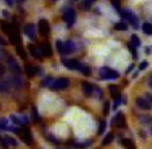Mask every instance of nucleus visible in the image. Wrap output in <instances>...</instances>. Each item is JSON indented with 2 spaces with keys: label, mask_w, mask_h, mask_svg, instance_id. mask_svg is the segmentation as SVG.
I'll list each match as a JSON object with an SVG mask.
<instances>
[{
  "label": "nucleus",
  "mask_w": 152,
  "mask_h": 149,
  "mask_svg": "<svg viewBox=\"0 0 152 149\" xmlns=\"http://www.w3.org/2000/svg\"><path fill=\"white\" fill-rule=\"evenodd\" d=\"M128 50L131 51V54H132L133 59H137V51H136V46H133L131 42L128 43Z\"/></svg>",
  "instance_id": "nucleus-32"
},
{
  "label": "nucleus",
  "mask_w": 152,
  "mask_h": 149,
  "mask_svg": "<svg viewBox=\"0 0 152 149\" xmlns=\"http://www.w3.org/2000/svg\"><path fill=\"white\" fill-rule=\"evenodd\" d=\"M57 51L63 55V42L61 40H57Z\"/></svg>",
  "instance_id": "nucleus-36"
},
{
  "label": "nucleus",
  "mask_w": 152,
  "mask_h": 149,
  "mask_svg": "<svg viewBox=\"0 0 152 149\" xmlns=\"http://www.w3.org/2000/svg\"><path fill=\"white\" fill-rule=\"evenodd\" d=\"M38 30H39V34L42 36L47 38L50 35V24L46 19H40L39 23H38Z\"/></svg>",
  "instance_id": "nucleus-6"
},
{
  "label": "nucleus",
  "mask_w": 152,
  "mask_h": 149,
  "mask_svg": "<svg viewBox=\"0 0 152 149\" xmlns=\"http://www.w3.org/2000/svg\"><path fill=\"white\" fill-rule=\"evenodd\" d=\"M145 98L148 100V102L152 105V94H147V97H145Z\"/></svg>",
  "instance_id": "nucleus-45"
},
{
  "label": "nucleus",
  "mask_w": 152,
  "mask_h": 149,
  "mask_svg": "<svg viewBox=\"0 0 152 149\" xmlns=\"http://www.w3.org/2000/svg\"><path fill=\"white\" fill-rule=\"evenodd\" d=\"M10 120H11V122L14 124V125H16V126L23 125V121L20 120V118H18L15 114H11V117H10Z\"/></svg>",
  "instance_id": "nucleus-30"
},
{
  "label": "nucleus",
  "mask_w": 152,
  "mask_h": 149,
  "mask_svg": "<svg viewBox=\"0 0 152 149\" xmlns=\"http://www.w3.org/2000/svg\"><path fill=\"white\" fill-rule=\"evenodd\" d=\"M120 15L123 16V19L128 20L129 24L133 27V28H140V26H139V20H137V16H136L135 14H133L131 9H121L120 11Z\"/></svg>",
  "instance_id": "nucleus-1"
},
{
  "label": "nucleus",
  "mask_w": 152,
  "mask_h": 149,
  "mask_svg": "<svg viewBox=\"0 0 152 149\" xmlns=\"http://www.w3.org/2000/svg\"><path fill=\"white\" fill-rule=\"evenodd\" d=\"M81 89H82V93L86 95V97H90L94 92V86H92L89 82H82L81 85Z\"/></svg>",
  "instance_id": "nucleus-12"
},
{
  "label": "nucleus",
  "mask_w": 152,
  "mask_h": 149,
  "mask_svg": "<svg viewBox=\"0 0 152 149\" xmlns=\"http://www.w3.org/2000/svg\"><path fill=\"white\" fill-rule=\"evenodd\" d=\"M117 128H125L126 126V121H125V117H124V113L123 112H118L117 116L115 117V120L112 121Z\"/></svg>",
  "instance_id": "nucleus-10"
},
{
  "label": "nucleus",
  "mask_w": 152,
  "mask_h": 149,
  "mask_svg": "<svg viewBox=\"0 0 152 149\" xmlns=\"http://www.w3.org/2000/svg\"><path fill=\"white\" fill-rule=\"evenodd\" d=\"M18 133H19L22 141H24L27 145H31V144H32V136H31L30 129L27 128V126H22V129L18 130Z\"/></svg>",
  "instance_id": "nucleus-4"
},
{
  "label": "nucleus",
  "mask_w": 152,
  "mask_h": 149,
  "mask_svg": "<svg viewBox=\"0 0 152 149\" xmlns=\"http://www.w3.org/2000/svg\"><path fill=\"white\" fill-rule=\"evenodd\" d=\"M70 85V81L67 78H58V79H54V83L51 85V89L53 90H62V89H66L69 87Z\"/></svg>",
  "instance_id": "nucleus-5"
},
{
  "label": "nucleus",
  "mask_w": 152,
  "mask_h": 149,
  "mask_svg": "<svg viewBox=\"0 0 152 149\" xmlns=\"http://www.w3.org/2000/svg\"><path fill=\"white\" fill-rule=\"evenodd\" d=\"M6 44H7V42L1 36H0V46H6Z\"/></svg>",
  "instance_id": "nucleus-44"
},
{
  "label": "nucleus",
  "mask_w": 152,
  "mask_h": 149,
  "mask_svg": "<svg viewBox=\"0 0 152 149\" xmlns=\"http://www.w3.org/2000/svg\"><path fill=\"white\" fill-rule=\"evenodd\" d=\"M61 63H62L65 67H67L69 70H80L81 65H82L78 59H66V58H62Z\"/></svg>",
  "instance_id": "nucleus-3"
},
{
  "label": "nucleus",
  "mask_w": 152,
  "mask_h": 149,
  "mask_svg": "<svg viewBox=\"0 0 152 149\" xmlns=\"http://www.w3.org/2000/svg\"><path fill=\"white\" fill-rule=\"evenodd\" d=\"M35 31H37V27L34 26V24H26V27H24V34L27 35L28 38H35Z\"/></svg>",
  "instance_id": "nucleus-15"
},
{
  "label": "nucleus",
  "mask_w": 152,
  "mask_h": 149,
  "mask_svg": "<svg viewBox=\"0 0 152 149\" xmlns=\"http://www.w3.org/2000/svg\"><path fill=\"white\" fill-rule=\"evenodd\" d=\"M109 90H110V94H112V97L115 98H117V97H120V93H118V87L116 86V85H110L109 86Z\"/></svg>",
  "instance_id": "nucleus-24"
},
{
  "label": "nucleus",
  "mask_w": 152,
  "mask_h": 149,
  "mask_svg": "<svg viewBox=\"0 0 152 149\" xmlns=\"http://www.w3.org/2000/svg\"><path fill=\"white\" fill-rule=\"evenodd\" d=\"M80 71L82 73L83 75H86V77H89L90 74H92V69H90V66L89 65H81V67H80Z\"/></svg>",
  "instance_id": "nucleus-19"
},
{
  "label": "nucleus",
  "mask_w": 152,
  "mask_h": 149,
  "mask_svg": "<svg viewBox=\"0 0 152 149\" xmlns=\"http://www.w3.org/2000/svg\"><path fill=\"white\" fill-rule=\"evenodd\" d=\"M140 121L143 125H151L152 124V117L151 116H140Z\"/></svg>",
  "instance_id": "nucleus-26"
},
{
  "label": "nucleus",
  "mask_w": 152,
  "mask_h": 149,
  "mask_svg": "<svg viewBox=\"0 0 152 149\" xmlns=\"http://www.w3.org/2000/svg\"><path fill=\"white\" fill-rule=\"evenodd\" d=\"M6 60H7V63H8V66H10V69H11V71L14 73V75H20V74H22V69L19 67V65L16 63V60H15L11 55H8Z\"/></svg>",
  "instance_id": "nucleus-8"
},
{
  "label": "nucleus",
  "mask_w": 152,
  "mask_h": 149,
  "mask_svg": "<svg viewBox=\"0 0 152 149\" xmlns=\"http://www.w3.org/2000/svg\"><path fill=\"white\" fill-rule=\"evenodd\" d=\"M63 20L66 22L67 27L70 28V27L74 24V22H75V12H74V9H73V8H67L66 11H65V14H63Z\"/></svg>",
  "instance_id": "nucleus-7"
},
{
  "label": "nucleus",
  "mask_w": 152,
  "mask_h": 149,
  "mask_svg": "<svg viewBox=\"0 0 152 149\" xmlns=\"http://www.w3.org/2000/svg\"><path fill=\"white\" fill-rule=\"evenodd\" d=\"M7 57H8V54H7L4 50H0V60H4L7 59Z\"/></svg>",
  "instance_id": "nucleus-40"
},
{
  "label": "nucleus",
  "mask_w": 152,
  "mask_h": 149,
  "mask_svg": "<svg viewBox=\"0 0 152 149\" xmlns=\"http://www.w3.org/2000/svg\"><path fill=\"white\" fill-rule=\"evenodd\" d=\"M16 1H18V3H23L24 0H16Z\"/></svg>",
  "instance_id": "nucleus-49"
},
{
  "label": "nucleus",
  "mask_w": 152,
  "mask_h": 149,
  "mask_svg": "<svg viewBox=\"0 0 152 149\" xmlns=\"http://www.w3.org/2000/svg\"><path fill=\"white\" fill-rule=\"evenodd\" d=\"M132 70H133V65H131V66H129L128 69H126V74H129V73L132 71Z\"/></svg>",
  "instance_id": "nucleus-46"
},
{
  "label": "nucleus",
  "mask_w": 152,
  "mask_h": 149,
  "mask_svg": "<svg viewBox=\"0 0 152 149\" xmlns=\"http://www.w3.org/2000/svg\"><path fill=\"white\" fill-rule=\"evenodd\" d=\"M141 30L145 35H152V23H144L141 26Z\"/></svg>",
  "instance_id": "nucleus-22"
},
{
  "label": "nucleus",
  "mask_w": 152,
  "mask_h": 149,
  "mask_svg": "<svg viewBox=\"0 0 152 149\" xmlns=\"http://www.w3.org/2000/svg\"><path fill=\"white\" fill-rule=\"evenodd\" d=\"M54 83V79L51 77H45L40 82V86L42 87H51V85Z\"/></svg>",
  "instance_id": "nucleus-18"
},
{
  "label": "nucleus",
  "mask_w": 152,
  "mask_h": 149,
  "mask_svg": "<svg viewBox=\"0 0 152 149\" xmlns=\"http://www.w3.org/2000/svg\"><path fill=\"white\" fill-rule=\"evenodd\" d=\"M151 134H152V126H151Z\"/></svg>",
  "instance_id": "nucleus-50"
},
{
  "label": "nucleus",
  "mask_w": 152,
  "mask_h": 149,
  "mask_svg": "<svg viewBox=\"0 0 152 149\" xmlns=\"http://www.w3.org/2000/svg\"><path fill=\"white\" fill-rule=\"evenodd\" d=\"M3 15H4L6 17H8V12H7V11H3Z\"/></svg>",
  "instance_id": "nucleus-48"
},
{
  "label": "nucleus",
  "mask_w": 152,
  "mask_h": 149,
  "mask_svg": "<svg viewBox=\"0 0 152 149\" xmlns=\"http://www.w3.org/2000/svg\"><path fill=\"white\" fill-rule=\"evenodd\" d=\"M136 106L140 108L143 110H151L152 109V105L148 102L147 98H143V97H137L136 98Z\"/></svg>",
  "instance_id": "nucleus-9"
},
{
  "label": "nucleus",
  "mask_w": 152,
  "mask_h": 149,
  "mask_svg": "<svg viewBox=\"0 0 152 149\" xmlns=\"http://www.w3.org/2000/svg\"><path fill=\"white\" fill-rule=\"evenodd\" d=\"M75 50V43L72 40H66L63 42V54H70Z\"/></svg>",
  "instance_id": "nucleus-13"
},
{
  "label": "nucleus",
  "mask_w": 152,
  "mask_h": 149,
  "mask_svg": "<svg viewBox=\"0 0 152 149\" xmlns=\"http://www.w3.org/2000/svg\"><path fill=\"white\" fill-rule=\"evenodd\" d=\"M12 83H14V86L16 87V89H20V86H22V79H20V75H14V78H12Z\"/></svg>",
  "instance_id": "nucleus-28"
},
{
  "label": "nucleus",
  "mask_w": 152,
  "mask_h": 149,
  "mask_svg": "<svg viewBox=\"0 0 152 149\" xmlns=\"http://www.w3.org/2000/svg\"><path fill=\"white\" fill-rule=\"evenodd\" d=\"M94 92H96V94L98 95V98H101V97H102V94H101V90L98 89V87H94Z\"/></svg>",
  "instance_id": "nucleus-42"
},
{
  "label": "nucleus",
  "mask_w": 152,
  "mask_h": 149,
  "mask_svg": "<svg viewBox=\"0 0 152 149\" xmlns=\"http://www.w3.org/2000/svg\"><path fill=\"white\" fill-rule=\"evenodd\" d=\"M113 138H115V134H113V133H108V134L104 137V140H102V142H101V145H102V146H106L108 144L112 142Z\"/></svg>",
  "instance_id": "nucleus-21"
},
{
  "label": "nucleus",
  "mask_w": 152,
  "mask_h": 149,
  "mask_svg": "<svg viewBox=\"0 0 152 149\" xmlns=\"http://www.w3.org/2000/svg\"><path fill=\"white\" fill-rule=\"evenodd\" d=\"M24 69H26V73H27L28 77H34V75H37V69H35L32 65H28V63H27Z\"/></svg>",
  "instance_id": "nucleus-20"
},
{
  "label": "nucleus",
  "mask_w": 152,
  "mask_h": 149,
  "mask_svg": "<svg viewBox=\"0 0 152 149\" xmlns=\"http://www.w3.org/2000/svg\"><path fill=\"white\" fill-rule=\"evenodd\" d=\"M94 1H96V0H83L82 4H81V7H82L83 9H89L90 7L94 4Z\"/></svg>",
  "instance_id": "nucleus-31"
},
{
  "label": "nucleus",
  "mask_w": 152,
  "mask_h": 149,
  "mask_svg": "<svg viewBox=\"0 0 152 149\" xmlns=\"http://www.w3.org/2000/svg\"><path fill=\"white\" fill-rule=\"evenodd\" d=\"M31 112H32L31 114H32V118H34V121H37V122H40V116H39V113H38V110H37V106L32 105Z\"/></svg>",
  "instance_id": "nucleus-25"
},
{
  "label": "nucleus",
  "mask_w": 152,
  "mask_h": 149,
  "mask_svg": "<svg viewBox=\"0 0 152 149\" xmlns=\"http://www.w3.org/2000/svg\"><path fill=\"white\" fill-rule=\"evenodd\" d=\"M147 67H148V62H141L140 65H139V71H143Z\"/></svg>",
  "instance_id": "nucleus-39"
},
{
  "label": "nucleus",
  "mask_w": 152,
  "mask_h": 149,
  "mask_svg": "<svg viewBox=\"0 0 152 149\" xmlns=\"http://www.w3.org/2000/svg\"><path fill=\"white\" fill-rule=\"evenodd\" d=\"M6 74V66L4 65H0V77H3Z\"/></svg>",
  "instance_id": "nucleus-41"
},
{
  "label": "nucleus",
  "mask_w": 152,
  "mask_h": 149,
  "mask_svg": "<svg viewBox=\"0 0 152 149\" xmlns=\"http://www.w3.org/2000/svg\"><path fill=\"white\" fill-rule=\"evenodd\" d=\"M28 51H30V54H31L32 57L35 58V59H39V58L42 57V52H40V50L38 49L37 46H34V44H28Z\"/></svg>",
  "instance_id": "nucleus-16"
},
{
  "label": "nucleus",
  "mask_w": 152,
  "mask_h": 149,
  "mask_svg": "<svg viewBox=\"0 0 152 149\" xmlns=\"http://www.w3.org/2000/svg\"><path fill=\"white\" fill-rule=\"evenodd\" d=\"M0 129L1 130H11V132H18L16 128L10 126L8 120H7V118H0Z\"/></svg>",
  "instance_id": "nucleus-14"
},
{
  "label": "nucleus",
  "mask_w": 152,
  "mask_h": 149,
  "mask_svg": "<svg viewBox=\"0 0 152 149\" xmlns=\"http://www.w3.org/2000/svg\"><path fill=\"white\" fill-rule=\"evenodd\" d=\"M105 129H106V122H105V121H101V122H100V128H98V132H97V134H98V136H102L104 133H105Z\"/></svg>",
  "instance_id": "nucleus-34"
},
{
  "label": "nucleus",
  "mask_w": 152,
  "mask_h": 149,
  "mask_svg": "<svg viewBox=\"0 0 152 149\" xmlns=\"http://www.w3.org/2000/svg\"><path fill=\"white\" fill-rule=\"evenodd\" d=\"M112 4H113V7H115V9H116L117 12H120V11H121L120 1H118V0H112Z\"/></svg>",
  "instance_id": "nucleus-37"
},
{
  "label": "nucleus",
  "mask_w": 152,
  "mask_h": 149,
  "mask_svg": "<svg viewBox=\"0 0 152 149\" xmlns=\"http://www.w3.org/2000/svg\"><path fill=\"white\" fill-rule=\"evenodd\" d=\"M16 51H18V54H19L20 57L23 58V59H26L27 55H26V52H24V50L22 49V47H20V44H19V46H16Z\"/></svg>",
  "instance_id": "nucleus-35"
},
{
  "label": "nucleus",
  "mask_w": 152,
  "mask_h": 149,
  "mask_svg": "<svg viewBox=\"0 0 152 149\" xmlns=\"http://www.w3.org/2000/svg\"><path fill=\"white\" fill-rule=\"evenodd\" d=\"M131 43H132L133 46L137 47V46H140L141 44V40H140V38H139L137 35L133 34V35H131Z\"/></svg>",
  "instance_id": "nucleus-29"
},
{
  "label": "nucleus",
  "mask_w": 152,
  "mask_h": 149,
  "mask_svg": "<svg viewBox=\"0 0 152 149\" xmlns=\"http://www.w3.org/2000/svg\"><path fill=\"white\" fill-rule=\"evenodd\" d=\"M120 142H121V145H123L125 149H136V145H135V142H133L132 140H128V138H121Z\"/></svg>",
  "instance_id": "nucleus-17"
},
{
  "label": "nucleus",
  "mask_w": 152,
  "mask_h": 149,
  "mask_svg": "<svg viewBox=\"0 0 152 149\" xmlns=\"http://www.w3.org/2000/svg\"><path fill=\"white\" fill-rule=\"evenodd\" d=\"M4 141H6V144L8 146H18V141L15 140V138H12V137H10V136H4Z\"/></svg>",
  "instance_id": "nucleus-23"
},
{
  "label": "nucleus",
  "mask_w": 152,
  "mask_h": 149,
  "mask_svg": "<svg viewBox=\"0 0 152 149\" xmlns=\"http://www.w3.org/2000/svg\"><path fill=\"white\" fill-rule=\"evenodd\" d=\"M148 85H149V86H151V87H152V75H151V77H149V81H148Z\"/></svg>",
  "instance_id": "nucleus-47"
},
{
  "label": "nucleus",
  "mask_w": 152,
  "mask_h": 149,
  "mask_svg": "<svg viewBox=\"0 0 152 149\" xmlns=\"http://www.w3.org/2000/svg\"><path fill=\"white\" fill-rule=\"evenodd\" d=\"M6 3H7V6H14V3H15V0H6Z\"/></svg>",
  "instance_id": "nucleus-43"
},
{
  "label": "nucleus",
  "mask_w": 152,
  "mask_h": 149,
  "mask_svg": "<svg viewBox=\"0 0 152 149\" xmlns=\"http://www.w3.org/2000/svg\"><path fill=\"white\" fill-rule=\"evenodd\" d=\"M40 52H42L43 57H51L53 55V49H51V44L49 42H43L40 44Z\"/></svg>",
  "instance_id": "nucleus-11"
},
{
  "label": "nucleus",
  "mask_w": 152,
  "mask_h": 149,
  "mask_svg": "<svg viewBox=\"0 0 152 149\" xmlns=\"http://www.w3.org/2000/svg\"><path fill=\"white\" fill-rule=\"evenodd\" d=\"M109 109H110L109 102H105V103H104V116H108V114H109Z\"/></svg>",
  "instance_id": "nucleus-38"
},
{
  "label": "nucleus",
  "mask_w": 152,
  "mask_h": 149,
  "mask_svg": "<svg viewBox=\"0 0 152 149\" xmlns=\"http://www.w3.org/2000/svg\"><path fill=\"white\" fill-rule=\"evenodd\" d=\"M115 28L117 30V31H126V30H128V24L124 23V22H120V23L115 24Z\"/></svg>",
  "instance_id": "nucleus-27"
},
{
  "label": "nucleus",
  "mask_w": 152,
  "mask_h": 149,
  "mask_svg": "<svg viewBox=\"0 0 152 149\" xmlns=\"http://www.w3.org/2000/svg\"><path fill=\"white\" fill-rule=\"evenodd\" d=\"M90 144H92V141H82V142L75 141L74 146H75V148H88V146H90Z\"/></svg>",
  "instance_id": "nucleus-33"
},
{
  "label": "nucleus",
  "mask_w": 152,
  "mask_h": 149,
  "mask_svg": "<svg viewBox=\"0 0 152 149\" xmlns=\"http://www.w3.org/2000/svg\"><path fill=\"white\" fill-rule=\"evenodd\" d=\"M100 77L102 79H116L118 78V73L110 67H101L100 69Z\"/></svg>",
  "instance_id": "nucleus-2"
}]
</instances>
